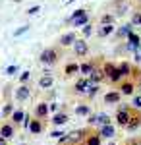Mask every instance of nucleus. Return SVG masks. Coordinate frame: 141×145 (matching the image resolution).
<instances>
[{
	"label": "nucleus",
	"mask_w": 141,
	"mask_h": 145,
	"mask_svg": "<svg viewBox=\"0 0 141 145\" xmlns=\"http://www.w3.org/2000/svg\"><path fill=\"white\" fill-rule=\"evenodd\" d=\"M79 72H81L85 78H91V76H93V72H95V68H93L91 62H85V64H81V66H79Z\"/></svg>",
	"instance_id": "9d476101"
},
{
	"label": "nucleus",
	"mask_w": 141,
	"mask_h": 145,
	"mask_svg": "<svg viewBox=\"0 0 141 145\" xmlns=\"http://www.w3.org/2000/svg\"><path fill=\"white\" fill-rule=\"evenodd\" d=\"M87 10H76L74 14H72V18H70V22H74V20H77V18H81V16H85Z\"/></svg>",
	"instance_id": "c756f323"
},
{
	"label": "nucleus",
	"mask_w": 141,
	"mask_h": 145,
	"mask_svg": "<svg viewBox=\"0 0 141 145\" xmlns=\"http://www.w3.org/2000/svg\"><path fill=\"white\" fill-rule=\"evenodd\" d=\"M18 72H20V68L16 66V64H14V66H8V68H6V74H8V76H14V74H18Z\"/></svg>",
	"instance_id": "7c9ffc66"
},
{
	"label": "nucleus",
	"mask_w": 141,
	"mask_h": 145,
	"mask_svg": "<svg viewBox=\"0 0 141 145\" xmlns=\"http://www.w3.org/2000/svg\"><path fill=\"white\" fill-rule=\"evenodd\" d=\"M108 145H114V143H108Z\"/></svg>",
	"instance_id": "a18cd8bd"
},
{
	"label": "nucleus",
	"mask_w": 141,
	"mask_h": 145,
	"mask_svg": "<svg viewBox=\"0 0 141 145\" xmlns=\"http://www.w3.org/2000/svg\"><path fill=\"white\" fill-rule=\"evenodd\" d=\"M39 60L43 64H54L56 60H58V50L56 48H44L43 52L39 54Z\"/></svg>",
	"instance_id": "f257e3e1"
},
{
	"label": "nucleus",
	"mask_w": 141,
	"mask_h": 145,
	"mask_svg": "<svg viewBox=\"0 0 141 145\" xmlns=\"http://www.w3.org/2000/svg\"><path fill=\"white\" fill-rule=\"evenodd\" d=\"M131 105H133V108H137V110H139V108H141V95L133 97V103H131Z\"/></svg>",
	"instance_id": "473e14b6"
},
{
	"label": "nucleus",
	"mask_w": 141,
	"mask_h": 145,
	"mask_svg": "<svg viewBox=\"0 0 141 145\" xmlns=\"http://www.w3.org/2000/svg\"><path fill=\"white\" fill-rule=\"evenodd\" d=\"M39 10H41V6H31V8L27 10V14H29V16H35V14H39Z\"/></svg>",
	"instance_id": "f704fd0d"
},
{
	"label": "nucleus",
	"mask_w": 141,
	"mask_h": 145,
	"mask_svg": "<svg viewBox=\"0 0 141 145\" xmlns=\"http://www.w3.org/2000/svg\"><path fill=\"white\" fill-rule=\"evenodd\" d=\"M74 25H76V27H81V25H89V16H81V18H77V20H74Z\"/></svg>",
	"instance_id": "6ab92c4d"
},
{
	"label": "nucleus",
	"mask_w": 141,
	"mask_h": 145,
	"mask_svg": "<svg viewBox=\"0 0 141 145\" xmlns=\"http://www.w3.org/2000/svg\"><path fill=\"white\" fill-rule=\"evenodd\" d=\"M77 39H76V33L74 31H70V33H64L62 37H60V45L62 46H70V45H74Z\"/></svg>",
	"instance_id": "39448f33"
},
{
	"label": "nucleus",
	"mask_w": 141,
	"mask_h": 145,
	"mask_svg": "<svg viewBox=\"0 0 141 145\" xmlns=\"http://www.w3.org/2000/svg\"><path fill=\"white\" fill-rule=\"evenodd\" d=\"M93 85H97V83H93V79L81 78V79H77V83H76V91L77 93H89Z\"/></svg>",
	"instance_id": "f03ea898"
},
{
	"label": "nucleus",
	"mask_w": 141,
	"mask_h": 145,
	"mask_svg": "<svg viewBox=\"0 0 141 145\" xmlns=\"http://www.w3.org/2000/svg\"><path fill=\"white\" fill-rule=\"evenodd\" d=\"M74 50H76L77 56H85L87 50H89V45H87L85 39H77L76 43H74Z\"/></svg>",
	"instance_id": "20e7f679"
},
{
	"label": "nucleus",
	"mask_w": 141,
	"mask_h": 145,
	"mask_svg": "<svg viewBox=\"0 0 141 145\" xmlns=\"http://www.w3.org/2000/svg\"><path fill=\"white\" fill-rule=\"evenodd\" d=\"M0 145H6V139L4 137H0Z\"/></svg>",
	"instance_id": "79ce46f5"
},
{
	"label": "nucleus",
	"mask_w": 141,
	"mask_h": 145,
	"mask_svg": "<svg viewBox=\"0 0 141 145\" xmlns=\"http://www.w3.org/2000/svg\"><path fill=\"white\" fill-rule=\"evenodd\" d=\"M118 70H120V74H122V78H124V76H130V72H131V68H130L128 62H122L118 66Z\"/></svg>",
	"instance_id": "aec40b11"
},
{
	"label": "nucleus",
	"mask_w": 141,
	"mask_h": 145,
	"mask_svg": "<svg viewBox=\"0 0 141 145\" xmlns=\"http://www.w3.org/2000/svg\"><path fill=\"white\" fill-rule=\"evenodd\" d=\"M16 97H18V101H27L31 97V91H29V87L22 85V87H18V91H16Z\"/></svg>",
	"instance_id": "6e6552de"
},
{
	"label": "nucleus",
	"mask_w": 141,
	"mask_h": 145,
	"mask_svg": "<svg viewBox=\"0 0 141 145\" xmlns=\"http://www.w3.org/2000/svg\"><path fill=\"white\" fill-rule=\"evenodd\" d=\"M131 25H141V12H135L131 18Z\"/></svg>",
	"instance_id": "c85d7f7f"
},
{
	"label": "nucleus",
	"mask_w": 141,
	"mask_h": 145,
	"mask_svg": "<svg viewBox=\"0 0 141 145\" xmlns=\"http://www.w3.org/2000/svg\"><path fill=\"white\" fill-rule=\"evenodd\" d=\"M27 31H29V25H22L20 29H16V31H14V37H22V35L27 33Z\"/></svg>",
	"instance_id": "a878e982"
},
{
	"label": "nucleus",
	"mask_w": 141,
	"mask_h": 145,
	"mask_svg": "<svg viewBox=\"0 0 141 145\" xmlns=\"http://www.w3.org/2000/svg\"><path fill=\"white\" fill-rule=\"evenodd\" d=\"M139 124H141V116H131L130 124H128V126H126V128H128V130H131V132H133V130H135V128H139Z\"/></svg>",
	"instance_id": "2eb2a0df"
},
{
	"label": "nucleus",
	"mask_w": 141,
	"mask_h": 145,
	"mask_svg": "<svg viewBox=\"0 0 141 145\" xmlns=\"http://www.w3.org/2000/svg\"><path fill=\"white\" fill-rule=\"evenodd\" d=\"M135 60H137V62H141V52H135Z\"/></svg>",
	"instance_id": "a19ab883"
},
{
	"label": "nucleus",
	"mask_w": 141,
	"mask_h": 145,
	"mask_svg": "<svg viewBox=\"0 0 141 145\" xmlns=\"http://www.w3.org/2000/svg\"><path fill=\"white\" fill-rule=\"evenodd\" d=\"M91 33H93V27H91V23H89V25H85V27H83V35H85V37H89Z\"/></svg>",
	"instance_id": "c9c22d12"
},
{
	"label": "nucleus",
	"mask_w": 141,
	"mask_h": 145,
	"mask_svg": "<svg viewBox=\"0 0 141 145\" xmlns=\"http://www.w3.org/2000/svg\"><path fill=\"white\" fill-rule=\"evenodd\" d=\"M120 97H122V93H118V91H110V93L104 95V103H106V105H114V103L120 101Z\"/></svg>",
	"instance_id": "1a4fd4ad"
},
{
	"label": "nucleus",
	"mask_w": 141,
	"mask_h": 145,
	"mask_svg": "<svg viewBox=\"0 0 141 145\" xmlns=\"http://www.w3.org/2000/svg\"><path fill=\"white\" fill-rule=\"evenodd\" d=\"M139 76H141V72H139Z\"/></svg>",
	"instance_id": "49530a36"
},
{
	"label": "nucleus",
	"mask_w": 141,
	"mask_h": 145,
	"mask_svg": "<svg viewBox=\"0 0 141 145\" xmlns=\"http://www.w3.org/2000/svg\"><path fill=\"white\" fill-rule=\"evenodd\" d=\"M101 22H102V25H106V23H112V16H108V14H104V16L101 18Z\"/></svg>",
	"instance_id": "72a5a7b5"
},
{
	"label": "nucleus",
	"mask_w": 141,
	"mask_h": 145,
	"mask_svg": "<svg viewBox=\"0 0 141 145\" xmlns=\"http://www.w3.org/2000/svg\"><path fill=\"white\" fill-rule=\"evenodd\" d=\"M101 137H112L114 135V126H110V124H106V126H102L101 128Z\"/></svg>",
	"instance_id": "9b49d317"
},
{
	"label": "nucleus",
	"mask_w": 141,
	"mask_h": 145,
	"mask_svg": "<svg viewBox=\"0 0 141 145\" xmlns=\"http://www.w3.org/2000/svg\"><path fill=\"white\" fill-rule=\"evenodd\" d=\"M52 122H54L56 126H62V124H66V122H68V116H66L64 112H58V114H56L54 118H52Z\"/></svg>",
	"instance_id": "4468645a"
},
{
	"label": "nucleus",
	"mask_w": 141,
	"mask_h": 145,
	"mask_svg": "<svg viewBox=\"0 0 141 145\" xmlns=\"http://www.w3.org/2000/svg\"><path fill=\"white\" fill-rule=\"evenodd\" d=\"M116 120H118L120 126H128L131 120V114L128 108H118V112H116Z\"/></svg>",
	"instance_id": "7ed1b4c3"
},
{
	"label": "nucleus",
	"mask_w": 141,
	"mask_h": 145,
	"mask_svg": "<svg viewBox=\"0 0 141 145\" xmlns=\"http://www.w3.org/2000/svg\"><path fill=\"white\" fill-rule=\"evenodd\" d=\"M83 134H85L83 130H77V132H72V134L68 135L66 139H72V141H79V139H81V135H83Z\"/></svg>",
	"instance_id": "4be33fe9"
},
{
	"label": "nucleus",
	"mask_w": 141,
	"mask_h": 145,
	"mask_svg": "<svg viewBox=\"0 0 141 145\" xmlns=\"http://www.w3.org/2000/svg\"><path fill=\"white\" fill-rule=\"evenodd\" d=\"M120 89H122L124 95H131V93H133V83H122Z\"/></svg>",
	"instance_id": "b1692460"
},
{
	"label": "nucleus",
	"mask_w": 141,
	"mask_h": 145,
	"mask_svg": "<svg viewBox=\"0 0 141 145\" xmlns=\"http://www.w3.org/2000/svg\"><path fill=\"white\" fill-rule=\"evenodd\" d=\"M89 122H91V124H101V128H102V126L110 124V118L106 116V114H95V116L89 118Z\"/></svg>",
	"instance_id": "423d86ee"
},
{
	"label": "nucleus",
	"mask_w": 141,
	"mask_h": 145,
	"mask_svg": "<svg viewBox=\"0 0 141 145\" xmlns=\"http://www.w3.org/2000/svg\"><path fill=\"white\" fill-rule=\"evenodd\" d=\"M52 83H54V79L50 78V76H43V78L39 79V85H41L43 89H48V87H52Z\"/></svg>",
	"instance_id": "f8f14e48"
},
{
	"label": "nucleus",
	"mask_w": 141,
	"mask_h": 145,
	"mask_svg": "<svg viewBox=\"0 0 141 145\" xmlns=\"http://www.w3.org/2000/svg\"><path fill=\"white\" fill-rule=\"evenodd\" d=\"M23 118H25V112H23V110H14V114H12V120H14V124L23 122Z\"/></svg>",
	"instance_id": "a211bd4d"
},
{
	"label": "nucleus",
	"mask_w": 141,
	"mask_h": 145,
	"mask_svg": "<svg viewBox=\"0 0 141 145\" xmlns=\"http://www.w3.org/2000/svg\"><path fill=\"white\" fill-rule=\"evenodd\" d=\"M139 89H141V83H139Z\"/></svg>",
	"instance_id": "c03bdc74"
},
{
	"label": "nucleus",
	"mask_w": 141,
	"mask_h": 145,
	"mask_svg": "<svg viewBox=\"0 0 141 145\" xmlns=\"http://www.w3.org/2000/svg\"><path fill=\"white\" fill-rule=\"evenodd\" d=\"M87 145H101V135H93L87 139Z\"/></svg>",
	"instance_id": "cd10ccee"
},
{
	"label": "nucleus",
	"mask_w": 141,
	"mask_h": 145,
	"mask_svg": "<svg viewBox=\"0 0 141 145\" xmlns=\"http://www.w3.org/2000/svg\"><path fill=\"white\" fill-rule=\"evenodd\" d=\"M114 68H116V66H114V64H104V76H108L110 72L114 70Z\"/></svg>",
	"instance_id": "e433bc0d"
},
{
	"label": "nucleus",
	"mask_w": 141,
	"mask_h": 145,
	"mask_svg": "<svg viewBox=\"0 0 141 145\" xmlns=\"http://www.w3.org/2000/svg\"><path fill=\"white\" fill-rule=\"evenodd\" d=\"M41 130H43V126H41L39 120H31V122H29V132H31V134H39Z\"/></svg>",
	"instance_id": "ddd939ff"
},
{
	"label": "nucleus",
	"mask_w": 141,
	"mask_h": 145,
	"mask_svg": "<svg viewBox=\"0 0 141 145\" xmlns=\"http://www.w3.org/2000/svg\"><path fill=\"white\" fill-rule=\"evenodd\" d=\"M76 72H79V66H77V64H68V66H66V70H64L66 76H74Z\"/></svg>",
	"instance_id": "412c9836"
},
{
	"label": "nucleus",
	"mask_w": 141,
	"mask_h": 145,
	"mask_svg": "<svg viewBox=\"0 0 141 145\" xmlns=\"http://www.w3.org/2000/svg\"><path fill=\"white\" fill-rule=\"evenodd\" d=\"M46 112H48V106H46L44 103H41V105L37 106V116H39V118H43V116H46Z\"/></svg>",
	"instance_id": "5701e85b"
},
{
	"label": "nucleus",
	"mask_w": 141,
	"mask_h": 145,
	"mask_svg": "<svg viewBox=\"0 0 141 145\" xmlns=\"http://www.w3.org/2000/svg\"><path fill=\"white\" fill-rule=\"evenodd\" d=\"M106 78H108L110 81H114V83H116V81H120V79H122V74H120L118 66L114 68V70H112V72H110V74H108V76H106Z\"/></svg>",
	"instance_id": "dca6fc26"
},
{
	"label": "nucleus",
	"mask_w": 141,
	"mask_h": 145,
	"mask_svg": "<svg viewBox=\"0 0 141 145\" xmlns=\"http://www.w3.org/2000/svg\"><path fill=\"white\" fill-rule=\"evenodd\" d=\"M62 135H64L62 132H52V137H62Z\"/></svg>",
	"instance_id": "ea45409f"
},
{
	"label": "nucleus",
	"mask_w": 141,
	"mask_h": 145,
	"mask_svg": "<svg viewBox=\"0 0 141 145\" xmlns=\"http://www.w3.org/2000/svg\"><path fill=\"white\" fill-rule=\"evenodd\" d=\"M72 2H76V0H68V4H72Z\"/></svg>",
	"instance_id": "37998d69"
},
{
	"label": "nucleus",
	"mask_w": 141,
	"mask_h": 145,
	"mask_svg": "<svg viewBox=\"0 0 141 145\" xmlns=\"http://www.w3.org/2000/svg\"><path fill=\"white\" fill-rule=\"evenodd\" d=\"M130 33H131V23L130 25H124V27L120 29V37H128Z\"/></svg>",
	"instance_id": "bb28decb"
},
{
	"label": "nucleus",
	"mask_w": 141,
	"mask_h": 145,
	"mask_svg": "<svg viewBox=\"0 0 141 145\" xmlns=\"http://www.w3.org/2000/svg\"><path fill=\"white\" fill-rule=\"evenodd\" d=\"M102 78H104V72H99V70H95V72H93V76H91L93 83H99V81H101Z\"/></svg>",
	"instance_id": "393cba45"
},
{
	"label": "nucleus",
	"mask_w": 141,
	"mask_h": 145,
	"mask_svg": "<svg viewBox=\"0 0 141 145\" xmlns=\"http://www.w3.org/2000/svg\"><path fill=\"white\" fill-rule=\"evenodd\" d=\"M29 76H31L29 72H23L22 76H20V79H22V81H27V79H29Z\"/></svg>",
	"instance_id": "4c0bfd02"
},
{
	"label": "nucleus",
	"mask_w": 141,
	"mask_h": 145,
	"mask_svg": "<svg viewBox=\"0 0 141 145\" xmlns=\"http://www.w3.org/2000/svg\"><path fill=\"white\" fill-rule=\"evenodd\" d=\"M112 31H114V25H112V23H106V25H102V27H101L99 35H101V37H106V35H110Z\"/></svg>",
	"instance_id": "f3484780"
},
{
	"label": "nucleus",
	"mask_w": 141,
	"mask_h": 145,
	"mask_svg": "<svg viewBox=\"0 0 141 145\" xmlns=\"http://www.w3.org/2000/svg\"><path fill=\"white\" fill-rule=\"evenodd\" d=\"M76 114H81V116H83V114H89V106H85V105H83V106H77Z\"/></svg>",
	"instance_id": "2f4dec72"
},
{
	"label": "nucleus",
	"mask_w": 141,
	"mask_h": 145,
	"mask_svg": "<svg viewBox=\"0 0 141 145\" xmlns=\"http://www.w3.org/2000/svg\"><path fill=\"white\" fill-rule=\"evenodd\" d=\"M10 112H12V106H10V105H6V106H4V114H10Z\"/></svg>",
	"instance_id": "58836bf2"
},
{
	"label": "nucleus",
	"mask_w": 141,
	"mask_h": 145,
	"mask_svg": "<svg viewBox=\"0 0 141 145\" xmlns=\"http://www.w3.org/2000/svg\"><path fill=\"white\" fill-rule=\"evenodd\" d=\"M0 137H4V139L14 137V126H12V124H2V128H0Z\"/></svg>",
	"instance_id": "0eeeda50"
}]
</instances>
